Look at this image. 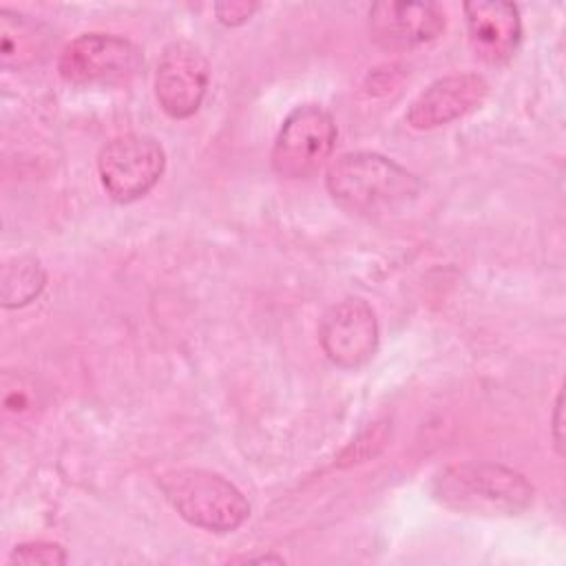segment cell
<instances>
[{"instance_id": "18", "label": "cell", "mask_w": 566, "mask_h": 566, "mask_svg": "<svg viewBox=\"0 0 566 566\" xmlns=\"http://www.w3.org/2000/svg\"><path fill=\"white\" fill-rule=\"evenodd\" d=\"M562 391L557 394V402H555V413H553V440H555V447H557V453H562Z\"/></svg>"}, {"instance_id": "13", "label": "cell", "mask_w": 566, "mask_h": 566, "mask_svg": "<svg viewBox=\"0 0 566 566\" xmlns=\"http://www.w3.org/2000/svg\"><path fill=\"white\" fill-rule=\"evenodd\" d=\"M46 274L35 256H15L4 263L0 279V294L4 307H22L40 296Z\"/></svg>"}, {"instance_id": "15", "label": "cell", "mask_w": 566, "mask_h": 566, "mask_svg": "<svg viewBox=\"0 0 566 566\" xmlns=\"http://www.w3.org/2000/svg\"><path fill=\"white\" fill-rule=\"evenodd\" d=\"M369 440H371V444H380V447H382L385 440H387V427L378 422V424H374V429H367L365 436H363L360 440H356V442L340 455V460L349 458V462H363L365 458L374 455L376 449L369 447Z\"/></svg>"}, {"instance_id": "14", "label": "cell", "mask_w": 566, "mask_h": 566, "mask_svg": "<svg viewBox=\"0 0 566 566\" xmlns=\"http://www.w3.org/2000/svg\"><path fill=\"white\" fill-rule=\"evenodd\" d=\"M9 562L27 564V566H33V564L57 566L66 562V551L55 542H24L11 551Z\"/></svg>"}, {"instance_id": "11", "label": "cell", "mask_w": 566, "mask_h": 566, "mask_svg": "<svg viewBox=\"0 0 566 566\" xmlns=\"http://www.w3.org/2000/svg\"><path fill=\"white\" fill-rule=\"evenodd\" d=\"M444 13L431 2H378L369 9L371 38L385 49H413L436 40Z\"/></svg>"}, {"instance_id": "10", "label": "cell", "mask_w": 566, "mask_h": 566, "mask_svg": "<svg viewBox=\"0 0 566 566\" xmlns=\"http://www.w3.org/2000/svg\"><path fill=\"white\" fill-rule=\"evenodd\" d=\"M464 20L473 53L489 64H504L522 40V20L513 2L475 0L464 2Z\"/></svg>"}, {"instance_id": "1", "label": "cell", "mask_w": 566, "mask_h": 566, "mask_svg": "<svg viewBox=\"0 0 566 566\" xmlns=\"http://www.w3.org/2000/svg\"><path fill=\"white\" fill-rule=\"evenodd\" d=\"M332 199L356 214L396 210L418 197L420 179L378 153L356 150L332 161L325 177Z\"/></svg>"}, {"instance_id": "7", "label": "cell", "mask_w": 566, "mask_h": 566, "mask_svg": "<svg viewBox=\"0 0 566 566\" xmlns=\"http://www.w3.org/2000/svg\"><path fill=\"white\" fill-rule=\"evenodd\" d=\"M210 80L208 60L190 42H172L161 51L155 73V97L166 115L186 119L206 97Z\"/></svg>"}, {"instance_id": "16", "label": "cell", "mask_w": 566, "mask_h": 566, "mask_svg": "<svg viewBox=\"0 0 566 566\" xmlns=\"http://www.w3.org/2000/svg\"><path fill=\"white\" fill-rule=\"evenodd\" d=\"M259 7L252 4V2H221L214 7L217 11V20L221 24H228V27H237V24H243Z\"/></svg>"}, {"instance_id": "6", "label": "cell", "mask_w": 566, "mask_h": 566, "mask_svg": "<svg viewBox=\"0 0 566 566\" xmlns=\"http://www.w3.org/2000/svg\"><path fill=\"white\" fill-rule=\"evenodd\" d=\"M166 153L155 137L119 135L104 144L97 157L99 179L119 203H130L144 197L164 175Z\"/></svg>"}, {"instance_id": "12", "label": "cell", "mask_w": 566, "mask_h": 566, "mask_svg": "<svg viewBox=\"0 0 566 566\" xmlns=\"http://www.w3.org/2000/svg\"><path fill=\"white\" fill-rule=\"evenodd\" d=\"M46 46V29L29 15L0 9V62L4 69L31 64Z\"/></svg>"}, {"instance_id": "17", "label": "cell", "mask_w": 566, "mask_h": 566, "mask_svg": "<svg viewBox=\"0 0 566 566\" xmlns=\"http://www.w3.org/2000/svg\"><path fill=\"white\" fill-rule=\"evenodd\" d=\"M4 407H7V411L22 413L31 407V396L27 391H22V387H18V391H15L7 385L4 387Z\"/></svg>"}, {"instance_id": "4", "label": "cell", "mask_w": 566, "mask_h": 566, "mask_svg": "<svg viewBox=\"0 0 566 566\" xmlns=\"http://www.w3.org/2000/svg\"><path fill=\"white\" fill-rule=\"evenodd\" d=\"M334 144L336 124L332 115L316 104L296 106L274 139L272 168L283 179H305L329 159Z\"/></svg>"}, {"instance_id": "2", "label": "cell", "mask_w": 566, "mask_h": 566, "mask_svg": "<svg viewBox=\"0 0 566 566\" xmlns=\"http://www.w3.org/2000/svg\"><path fill=\"white\" fill-rule=\"evenodd\" d=\"M433 495L451 511L489 517L524 513L533 502L531 482L495 462H460L440 471Z\"/></svg>"}, {"instance_id": "3", "label": "cell", "mask_w": 566, "mask_h": 566, "mask_svg": "<svg viewBox=\"0 0 566 566\" xmlns=\"http://www.w3.org/2000/svg\"><path fill=\"white\" fill-rule=\"evenodd\" d=\"M157 484L170 506L192 526L210 533H232L250 515L245 495L223 475L206 469H168Z\"/></svg>"}, {"instance_id": "9", "label": "cell", "mask_w": 566, "mask_h": 566, "mask_svg": "<svg viewBox=\"0 0 566 566\" xmlns=\"http://www.w3.org/2000/svg\"><path fill=\"white\" fill-rule=\"evenodd\" d=\"M489 95V84L478 73L447 75L429 84L407 108V124L416 130L444 126L475 111Z\"/></svg>"}, {"instance_id": "8", "label": "cell", "mask_w": 566, "mask_h": 566, "mask_svg": "<svg viewBox=\"0 0 566 566\" xmlns=\"http://www.w3.org/2000/svg\"><path fill=\"white\" fill-rule=\"evenodd\" d=\"M323 352L338 367L352 369L367 363L378 345V323L371 305L363 298H345L329 307L321 321Z\"/></svg>"}, {"instance_id": "5", "label": "cell", "mask_w": 566, "mask_h": 566, "mask_svg": "<svg viewBox=\"0 0 566 566\" xmlns=\"http://www.w3.org/2000/svg\"><path fill=\"white\" fill-rule=\"evenodd\" d=\"M142 69L139 49L113 33H82L71 40L57 60L62 80L77 86L124 84Z\"/></svg>"}]
</instances>
